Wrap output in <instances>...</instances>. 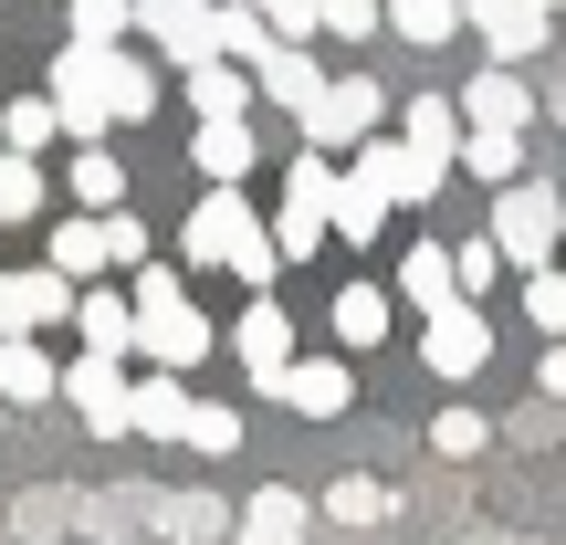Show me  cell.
Here are the masks:
<instances>
[{
	"label": "cell",
	"instance_id": "1",
	"mask_svg": "<svg viewBox=\"0 0 566 545\" xmlns=\"http://www.w3.org/2000/svg\"><path fill=\"white\" fill-rule=\"evenodd\" d=\"M179 252H189V263H231L242 283H273V263H283V242L252 221V200H242V189H210V200L189 210Z\"/></svg>",
	"mask_w": 566,
	"mask_h": 545
},
{
	"label": "cell",
	"instance_id": "2",
	"mask_svg": "<svg viewBox=\"0 0 566 545\" xmlns=\"http://www.w3.org/2000/svg\"><path fill=\"white\" fill-rule=\"evenodd\" d=\"M126 294H137V357H147V367H179V378H189V367L210 357V315L189 304V283L147 263Z\"/></svg>",
	"mask_w": 566,
	"mask_h": 545
},
{
	"label": "cell",
	"instance_id": "3",
	"mask_svg": "<svg viewBox=\"0 0 566 545\" xmlns=\"http://www.w3.org/2000/svg\"><path fill=\"white\" fill-rule=\"evenodd\" d=\"M336 158L325 147H304L294 168H283V210H273V242H283V263H304V252H325L336 242Z\"/></svg>",
	"mask_w": 566,
	"mask_h": 545
},
{
	"label": "cell",
	"instance_id": "4",
	"mask_svg": "<svg viewBox=\"0 0 566 545\" xmlns=\"http://www.w3.org/2000/svg\"><path fill=\"white\" fill-rule=\"evenodd\" d=\"M53 105L74 126V147H105V126H116V53L105 42H63L53 53Z\"/></svg>",
	"mask_w": 566,
	"mask_h": 545
},
{
	"label": "cell",
	"instance_id": "5",
	"mask_svg": "<svg viewBox=\"0 0 566 545\" xmlns=\"http://www.w3.org/2000/svg\"><path fill=\"white\" fill-rule=\"evenodd\" d=\"M493 242L514 252V273H546V252L566 242V200L546 179H514V189H493Z\"/></svg>",
	"mask_w": 566,
	"mask_h": 545
},
{
	"label": "cell",
	"instance_id": "6",
	"mask_svg": "<svg viewBox=\"0 0 566 545\" xmlns=\"http://www.w3.org/2000/svg\"><path fill=\"white\" fill-rule=\"evenodd\" d=\"M63 399H74V420L95 430V441H116V430H137V378H126L116 357H95V346H84V357L63 367Z\"/></svg>",
	"mask_w": 566,
	"mask_h": 545
},
{
	"label": "cell",
	"instance_id": "7",
	"mask_svg": "<svg viewBox=\"0 0 566 545\" xmlns=\"http://www.w3.org/2000/svg\"><path fill=\"white\" fill-rule=\"evenodd\" d=\"M378 116H388L378 84H367V74H336V84H325V105L304 116V147H325V158H336V147H367V137H388Z\"/></svg>",
	"mask_w": 566,
	"mask_h": 545
},
{
	"label": "cell",
	"instance_id": "8",
	"mask_svg": "<svg viewBox=\"0 0 566 545\" xmlns=\"http://www.w3.org/2000/svg\"><path fill=\"white\" fill-rule=\"evenodd\" d=\"M441 168H451V158H430V147H409V137H367V147H357V179L388 189V210L441 200Z\"/></svg>",
	"mask_w": 566,
	"mask_h": 545
},
{
	"label": "cell",
	"instance_id": "9",
	"mask_svg": "<svg viewBox=\"0 0 566 545\" xmlns=\"http://www.w3.org/2000/svg\"><path fill=\"white\" fill-rule=\"evenodd\" d=\"M137 32H147V42H158V53L189 74V63H210V53H221V0H137Z\"/></svg>",
	"mask_w": 566,
	"mask_h": 545
},
{
	"label": "cell",
	"instance_id": "10",
	"mask_svg": "<svg viewBox=\"0 0 566 545\" xmlns=\"http://www.w3.org/2000/svg\"><path fill=\"white\" fill-rule=\"evenodd\" d=\"M483 357H493L483 304H441V315L420 325V367H430V378H483Z\"/></svg>",
	"mask_w": 566,
	"mask_h": 545
},
{
	"label": "cell",
	"instance_id": "11",
	"mask_svg": "<svg viewBox=\"0 0 566 545\" xmlns=\"http://www.w3.org/2000/svg\"><path fill=\"white\" fill-rule=\"evenodd\" d=\"M472 32H483L493 63H535L556 42V11L546 0H472Z\"/></svg>",
	"mask_w": 566,
	"mask_h": 545
},
{
	"label": "cell",
	"instance_id": "12",
	"mask_svg": "<svg viewBox=\"0 0 566 545\" xmlns=\"http://www.w3.org/2000/svg\"><path fill=\"white\" fill-rule=\"evenodd\" d=\"M74 273L63 263H42V273H0V336H32V325H63L74 315Z\"/></svg>",
	"mask_w": 566,
	"mask_h": 545
},
{
	"label": "cell",
	"instance_id": "13",
	"mask_svg": "<svg viewBox=\"0 0 566 545\" xmlns=\"http://www.w3.org/2000/svg\"><path fill=\"white\" fill-rule=\"evenodd\" d=\"M231 346H242L252 388H283V367H294V315H283L273 294H252V304H242V325H231Z\"/></svg>",
	"mask_w": 566,
	"mask_h": 545
},
{
	"label": "cell",
	"instance_id": "14",
	"mask_svg": "<svg viewBox=\"0 0 566 545\" xmlns=\"http://www.w3.org/2000/svg\"><path fill=\"white\" fill-rule=\"evenodd\" d=\"M252 74H263V105H283V116H315V105H325V84H336V74H325V63L315 53H304V42H273V53L263 63H252Z\"/></svg>",
	"mask_w": 566,
	"mask_h": 545
},
{
	"label": "cell",
	"instance_id": "15",
	"mask_svg": "<svg viewBox=\"0 0 566 545\" xmlns=\"http://www.w3.org/2000/svg\"><path fill=\"white\" fill-rule=\"evenodd\" d=\"M189 158H200V179H210V189H242V179H252V158H263V137H252L242 116H210V126H189Z\"/></svg>",
	"mask_w": 566,
	"mask_h": 545
},
{
	"label": "cell",
	"instance_id": "16",
	"mask_svg": "<svg viewBox=\"0 0 566 545\" xmlns=\"http://www.w3.org/2000/svg\"><path fill=\"white\" fill-rule=\"evenodd\" d=\"M462 116H472V126H514V137H525V126H535V84H525V63H493V74H472V84H462Z\"/></svg>",
	"mask_w": 566,
	"mask_h": 545
},
{
	"label": "cell",
	"instance_id": "17",
	"mask_svg": "<svg viewBox=\"0 0 566 545\" xmlns=\"http://www.w3.org/2000/svg\"><path fill=\"white\" fill-rule=\"evenodd\" d=\"M273 399L294 409V420H336V409L357 399V378H346L336 357H294V367H283V388H273Z\"/></svg>",
	"mask_w": 566,
	"mask_h": 545
},
{
	"label": "cell",
	"instance_id": "18",
	"mask_svg": "<svg viewBox=\"0 0 566 545\" xmlns=\"http://www.w3.org/2000/svg\"><path fill=\"white\" fill-rule=\"evenodd\" d=\"M263 95V74H252V63H231V53H210V63H189V116H242V105Z\"/></svg>",
	"mask_w": 566,
	"mask_h": 545
},
{
	"label": "cell",
	"instance_id": "19",
	"mask_svg": "<svg viewBox=\"0 0 566 545\" xmlns=\"http://www.w3.org/2000/svg\"><path fill=\"white\" fill-rule=\"evenodd\" d=\"M231 535H242V545H304V535H315V504H304V493H283V483H263V493L242 504V525H231Z\"/></svg>",
	"mask_w": 566,
	"mask_h": 545
},
{
	"label": "cell",
	"instance_id": "20",
	"mask_svg": "<svg viewBox=\"0 0 566 545\" xmlns=\"http://www.w3.org/2000/svg\"><path fill=\"white\" fill-rule=\"evenodd\" d=\"M399 304H420V315H441V304H472V294H462V263H451L441 242H409V263H399Z\"/></svg>",
	"mask_w": 566,
	"mask_h": 545
},
{
	"label": "cell",
	"instance_id": "21",
	"mask_svg": "<svg viewBox=\"0 0 566 545\" xmlns=\"http://www.w3.org/2000/svg\"><path fill=\"white\" fill-rule=\"evenodd\" d=\"M0 399H11V409H32V399H63V367L42 357L32 336H0Z\"/></svg>",
	"mask_w": 566,
	"mask_h": 545
},
{
	"label": "cell",
	"instance_id": "22",
	"mask_svg": "<svg viewBox=\"0 0 566 545\" xmlns=\"http://www.w3.org/2000/svg\"><path fill=\"white\" fill-rule=\"evenodd\" d=\"M189 420H200V399L179 388V367L137 378V430H147V441H189Z\"/></svg>",
	"mask_w": 566,
	"mask_h": 545
},
{
	"label": "cell",
	"instance_id": "23",
	"mask_svg": "<svg viewBox=\"0 0 566 545\" xmlns=\"http://www.w3.org/2000/svg\"><path fill=\"white\" fill-rule=\"evenodd\" d=\"M388 32L420 42V53H441L451 32H472V0H388Z\"/></svg>",
	"mask_w": 566,
	"mask_h": 545
},
{
	"label": "cell",
	"instance_id": "24",
	"mask_svg": "<svg viewBox=\"0 0 566 545\" xmlns=\"http://www.w3.org/2000/svg\"><path fill=\"white\" fill-rule=\"evenodd\" d=\"M53 137H74L53 95H11V105H0V147H11V158H42Z\"/></svg>",
	"mask_w": 566,
	"mask_h": 545
},
{
	"label": "cell",
	"instance_id": "25",
	"mask_svg": "<svg viewBox=\"0 0 566 545\" xmlns=\"http://www.w3.org/2000/svg\"><path fill=\"white\" fill-rule=\"evenodd\" d=\"M74 325H84V346H95V357H126V346H137V294H84L74 304Z\"/></svg>",
	"mask_w": 566,
	"mask_h": 545
},
{
	"label": "cell",
	"instance_id": "26",
	"mask_svg": "<svg viewBox=\"0 0 566 545\" xmlns=\"http://www.w3.org/2000/svg\"><path fill=\"white\" fill-rule=\"evenodd\" d=\"M399 137H409V147H430V158H462V147H472V116H462L451 95H420V105L399 116Z\"/></svg>",
	"mask_w": 566,
	"mask_h": 545
},
{
	"label": "cell",
	"instance_id": "27",
	"mask_svg": "<svg viewBox=\"0 0 566 545\" xmlns=\"http://www.w3.org/2000/svg\"><path fill=\"white\" fill-rule=\"evenodd\" d=\"M53 263L74 273V283L116 273V242H105V210H84V221H63V231H53Z\"/></svg>",
	"mask_w": 566,
	"mask_h": 545
},
{
	"label": "cell",
	"instance_id": "28",
	"mask_svg": "<svg viewBox=\"0 0 566 545\" xmlns=\"http://www.w3.org/2000/svg\"><path fill=\"white\" fill-rule=\"evenodd\" d=\"M325 325H336L346 346H378L388 336V283H346V294L325 304Z\"/></svg>",
	"mask_w": 566,
	"mask_h": 545
},
{
	"label": "cell",
	"instance_id": "29",
	"mask_svg": "<svg viewBox=\"0 0 566 545\" xmlns=\"http://www.w3.org/2000/svg\"><path fill=\"white\" fill-rule=\"evenodd\" d=\"M63 189H74L84 210H126V158H105V147H74V168H63Z\"/></svg>",
	"mask_w": 566,
	"mask_h": 545
},
{
	"label": "cell",
	"instance_id": "30",
	"mask_svg": "<svg viewBox=\"0 0 566 545\" xmlns=\"http://www.w3.org/2000/svg\"><path fill=\"white\" fill-rule=\"evenodd\" d=\"M462 168H472V179H493V189H514V168H525V137H514V126H472Z\"/></svg>",
	"mask_w": 566,
	"mask_h": 545
},
{
	"label": "cell",
	"instance_id": "31",
	"mask_svg": "<svg viewBox=\"0 0 566 545\" xmlns=\"http://www.w3.org/2000/svg\"><path fill=\"white\" fill-rule=\"evenodd\" d=\"M388 231V189H367L357 168H346V189H336V242H378Z\"/></svg>",
	"mask_w": 566,
	"mask_h": 545
},
{
	"label": "cell",
	"instance_id": "32",
	"mask_svg": "<svg viewBox=\"0 0 566 545\" xmlns=\"http://www.w3.org/2000/svg\"><path fill=\"white\" fill-rule=\"evenodd\" d=\"M42 210H53V189H42V168L0 147V221H42Z\"/></svg>",
	"mask_w": 566,
	"mask_h": 545
},
{
	"label": "cell",
	"instance_id": "33",
	"mask_svg": "<svg viewBox=\"0 0 566 545\" xmlns=\"http://www.w3.org/2000/svg\"><path fill=\"white\" fill-rule=\"evenodd\" d=\"M137 116H158V63H137L116 42V126H137Z\"/></svg>",
	"mask_w": 566,
	"mask_h": 545
},
{
	"label": "cell",
	"instance_id": "34",
	"mask_svg": "<svg viewBox=\"0 0 566 545\" xmlns=\"http://www.w3.org/2000/svg\"><path fill=\"white\" fill-rule=\"evenodd\" d=\"M221 525H242V514H221L210 493H168V504H158V535H189V545H200V535H221Z\"/></svg>",
	"mask_w": 566,
	"mask_h": 545
},
{
	"label": "cell",
	"instance_id": "35",
	"mask_svg": "<svg viewBox=\"0 0 566 545\" xmlns=\"http://www.w3.org/2000/svg\"><path fill=\"white\" fill-rule=\"evenodd\" d=\"M126 32H137V0H74V42H105L116 53Z\"/></svg>",
	"mask_w": 566,
	"mask_h": 545
},
{
	"label": "cell",
	"instance_id": "36",
	"mask_svg": "<svg viewBox=\"0 0 566 545\" xmlns=\"http://www.w3.org/2000/svg\"><path fill=\"white\" fill-rule=\"evenodd\" d=\"M325 514H336V525H378V514H388V483H367V472H346V483L325 493Z\"/></svg>",
	"mask_w": 566,
	"mask_h": 545
},
{
	"label": "cell",
	"instance_id": "37",
	"mask_svg": "<svg viewBox=\"0 0 566 545\" xmlns=\"http://www.w3.org/2000/svg\"><path fill=\"white\" fill-rule=\"evenodd\" d=\"M525 325L566 336V273H525Z\"/></svg>",
	"mask_w": 566,
	"mask_h": 545
},
{
	"label": "cell",
	"instance_id": "38",
	"mask_svg": "<svg viewBox=\"0 0 566 545\" xmlns=\"http://www.w3.org/2000/svg\"><path fill=\"white\" fill-rule=\"evenodd\" d=\"M430 441H441V462H472V451H483L493 430L472 420V409H441V420H430Z\"/></svg>",
	"mask_w": 566,
	"mask_h": 545
},
{
	"label": "cell",
	"instance_id": "39",
	"mask_svg": "<svg viewBox=\"0 0 566 545\" xmlns=\"http://www.w3.org/2000/svg\"><path fill=\"white\" fill-rule=\"evenodd\" d=\"M189 451H242V409L200 399V420H189Z\"/></svg>",
	"mask_w": 566,
	"mask_h": 545
},
{
	"label": "cell",
	"instance_id": "40",
	"mask_svg": "<svg viewBox=\"0 0 566 545\" xmlns=\"http://www.w3.org/2000/svg\"><path fill=\"white\" fill-rule=\"evenodd\" d=\"M378 21H388V0H325V32L336 42H367Z\"/></svg>",
	"mask_w": 566,
	"mask_h": 545
},
{
	"label": "cell",
	"instance_id": "41",
	"mask_svg": "<svg viewBox=\"0 0 566 545\" xmlns=\"http://www.w3.org/2000/svg\"><path fill=\"white\" fill-rule=\"evenodd\" d=\"M105 242H116V273H147V221L137 210H105Z\"/></svg>",
	"mask_w": 566,
	"mask_h": 545
},
{
	"label": "cell",
	"instance_id": "42",
	"mask_svg": "<svg viewBox=\"0 0 566 545\" xmlns=\"http://www.w3.org/2000/svg\"><path fill=\"white\" fill-rule=\"evenodd\" d=\"M263 21H273L283 42H315L325 32V0H263Z\"/></svg>",
	"mask_w": 566,
	"mask_h": 545
},
{
	"label": "cell",
	"instance_id": "43",
	"mask_svg": "<svg viewBox=\"0 0 566 545\" xmlns=\"http://www.w3.org/2000/svg\"><path fill=\"white\" fill-rule=\"evenodd\" d=\"M451 263H462V294H483V283L504 273L514 252H504V242H493V231H483V242H462V252H451Z\"/></svg>",
	"mask_w": 566,
	"mask_h": 545
},
{
	"label": "cell",
	"instance_id": "44",
	"mask_svg": "<svg viewBox=\"0 0 566 545\" xmlns=\"http://www.w3.org/2000/svg\"><path fill=\"white\" fill-rule=\"evenodd\" d=\"M535 378H546V399H566V336L546 346V367H535Z\"/></svg>",
	"mask_w": 566,
	"mask_h": 545
},
{
	"label": "cell",
	"instance_id": "45",
	"mask_svg": "<svg viewBox=\"0 0 566 545\" xmlns=\"http://www.w3.org/2000/svg\"><path fill=\"white\" fill-rule=\"evenodd\" d=\"M556 126H566V95H556Z\"/></svg>",
	"mask_w": 566,
	"mask_h": 545
},
{
	"label": "cell",
	"instance_id": "46",
	"mask_svg": "<svg viewBox=\"0 0 566 545\" xmlns=\"http://www.w3.org/2000/svg\"><path fill=\"white\" fill-rule=\"evenodd\" d=\"M0 420H11V399H0Z\"/></svg>",
	"mask_w": 566,
	"mask_h": 545
},
{
	"label": "cell",
	"instance_id": "47",
	"mask_svg": "<svg viewBox=\"0 0 566 545\" xmlns=\"http://www.w3.org/2000/svg\"><path fill=\"white\" fill-rule=\"evenodd\" d=\"M546 11H566V0H546Z\"/></svg>",
	"mask_w": 566,
	"mask_h": 545
}]
</instances>
